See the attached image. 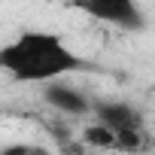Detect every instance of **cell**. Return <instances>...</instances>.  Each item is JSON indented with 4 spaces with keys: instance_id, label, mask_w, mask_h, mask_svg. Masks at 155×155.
Returning <instances> with one entry per match:
<instances>
[{
    "instance_id": "6da1fadb",
    "label": "cell",
    "mask_w": 155,
    "mask_h": 155,
    "mask_svg": "<svg viewBox=\"0 0 155 155\" xmlns=\"http://www.w3.org/2000/svg\"><path fill=\"white\" fill-rule=\"evenodd\" d=\"M0 70L21 85H46L85 70V61L52 31H21L0 46Z\"/></svg>"
},
{
    "instance_id": "7a4b0ae2",
    "label": "cell",
    "mask_w": 155,
    "mask_h": 155,
    "mask_svg": "<svg viewBox=\"0 0 155 155\" xmlns=\"http://www.w3.org/2000/svg\"><path fill=\"white\" fill-rule=\"evenodd\" d=\"M70 6L113 28H125V31L146 28V15L137 0H70Z\"/></svg>"
},
{
    "instance_id": "3957f363",
    "label": "cell",
    "mask_w": 155,
    "mask_h": 155,
    "mask_svg": "<svg viewBox=\"0 0 155 155\" xmlns=\"http://www.w3.org/2000/svg\"><path fill=\"white\" fill-rule=\"evenodd\" d=\"M43 101H46L55 113L73 116V119H88V116H91V104H94L85 88H79V85L70 82V76L46 82V85H43Z\"/></svg>"
},
{
    "instance_id": "277c9868",
    "label": "cell",
    "mask_w": 155,
    "mask_h": 155,
    "mask_svg": "<svg viewBox=\"0 0 155 155\" xmlns=\"http://www.w3.org/2000/svg\"><path fill=\"white\" fill-rule=\"evenodd\" d=\"M0 155H52V152L43 146H34V143H12L6 149H0Z\"/></svg>"
}]
</instances>
